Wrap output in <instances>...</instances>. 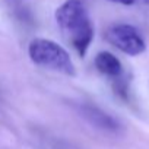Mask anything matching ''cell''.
<instances>
[{"label": "cell", "instance_id": "cell-1", "mask_svg": "<svg viewBox=\"0 0 149 149\" xmlns=\"http://www.w3.org/2000/svg\"><path fill=\"white\" fill-rule=\"evenodd\" d=\"M58 29L81 57L88 53L94 40V25L82 0H66L56 10Z\"/></svg>", "mask_w": 149, "mask_h": 149}, {"label": "cell", "instance_id": "cell-2", "mask_svg": "<svg viewBox=\"0 0 149 149\" xmlns=\"http://www.w3.org/2000/svg\"><path fill=\"white\" fill-rule=\"evenodd\" d=\"M28 56L37 66L63 73L66 76H74L76 69L70 54L58 42L47 38H34L28 45Z\"/></svg>", "mask_w": 149, "mask_h": 149}, {"label": "cell", "instance_id": "cell-3", "mask_svg": "<svg viewBox=\"0 0 149 149\" xmlns=\"http://www.w3.org/2000/svg\"><path fill=\"white\" fill-rule=\"evenodd\" d=\"M105 40L127 56H139L146 50V42L140 32L127 24L111 25L105 31Z\"/></svg>", "mask_w": 149, "mask_h": 149}, {"label": "cell", "instance_id": "cell-4", "mask_svg": "<svg viewBox=\"0 0 149 149\" xmlns=\"http://www.w3.org/2000/svg\"><path fill=\"white\" fill-rule=\"evenodd\" d=\"M94 64L97 67V70L104 74V76H108L111 79L118 78L123 74V64L121 61L110 51H100L95 56Z\"/></svg>", "mask_w": 149, "mask_h": 149}, {"label": "cell", "instance_id": "cell-5", "mask_svg": "<svg viewBox=\"0 0 149 149\" xmlns=\"http://www.w3.org/2000/svg\"><path fill=\"white\" fill-rule=\"evenodd\" d=\"M84 114L85 117L95 126H98L100 129L104 130H118V121L116 118H113L111 116H108L107 113H104L100 108L95 107H84Z\"/></svg>", "mask_w": 149, "mask_h": 149}, {"label": "cell", "instance_id": "cell-6", "mask_svg": "<svg viewBox=\"0 0 149 149\" xmlns=\"http://www.w3.org/2000/svg\"><path fill=\"white\" fill-rule=\"evenodd\" d=\"M10 9L13 12V15L21 21V22H26V24H31L32 18H31V12L29 9L21 2V0H10Z\"/></svg>", "mask_w": 149, "mask_h": 149}, {"label": "cell", "instance_id": "cell-7", "mask_svg": "<svg viewBox=\"0 0 149 149\" xmlns=\"http://www.w3.org/2000/svg\"><path fill=\"white\" fill-rule=\"evenodd\" d=\"M113 89H114L116 95H118L121 100L129 98V81L124 76V73L121 74V76L113 79Z\"/></svg>", "mask_w": 149, "mask_h": 149}, {"label": "cell", "instance_id": "cell-8", "mask_svg": "<svg viewBox=\"0 0 149 149\" xmlns=\"http://www.w3.org/2000/svg\"><path fill=\"white\" fill-rule=\"evenodd\" d=\"M110 2L126 5V6H133V5H148L149 6V0H110Z\"/></svg>", "mask_w": 149, "mask_h": 149}]
</instances>
